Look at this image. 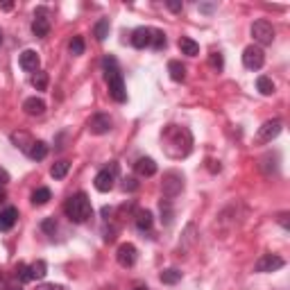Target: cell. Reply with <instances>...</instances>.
<instances>
[{"label": "cell", "mask_w": 290, "mask_h": 290, "mask_svg": "<svg viewBox=\"0 0 290 290\" xmlns=\"http://www.w3.org/2000/svg\"><path fill=\"white\" fill-rule=\"evenodd\" d=\"M161 143H163V152L170 159H184L193 150V134L186 127L168 125L161 132Z\"/></svg>", "instance_id": "6da1fadb"}, {"label": "cell", "mask_w": 290, "mask_h": 290, "mask_svg": "<svg viewBox=\"0 0 290 290\" xmlns=\"http://www.w3.org/2000/svg\"><path fill=\"white\" fill-rule=\"evenodd\" d=\"M64 213L68 215V220L75 222V225L86 222L89 218H91V213H93V206H91L89 195H86V193L70 195V197L66 199V204H64Z\"/></svg>", "instance_id": "7a4b0ae2"}, {"label": "cell", "mask_w": 290, "mask_h": 290, "mask_svg": "<svg viewBox=\"0 0 290 290\" xmlns=\"http://www.w3.org/2000/svg\"><path fill=\"white\" fill-rule=\"evenodd\" d=\"M107 75V86H109V96L116 102H125L127 100V91H125V82H123V73L118 68H111L104 73Z\"/></svg>", "instance_id": "3957f363"}, {"label": "cell", "mask_w": 290, "mask_h": 290, "mask_svg": "<svg viewBox=\"0 0 290 290\" xmlns=\"http://www.w3.org/2000/svg\"><path fill=\"white\" fill-rule=\"evenodd\" d=\"M161 191H163V195H166L168 199L177 197V195L184 191V177H182V172H177V170H168L166 175H163Z\"/></svg>", "instance_id": "277c9868"}, {"label": "cell", "mask_w": 290, "mask_h": 290, "mask_svg": "<svg viewBox=\"0 0 290 290\" xmlns=\"http://www.w3.org/2000/svg\"><path fill=\"white\" fill-rule=\"evenodd\" d=\"M242 64H245V68H249V70H258L265 64L263 48H261V46H247L245 52H242Z\"/></svg>", "instance_id": "5b68a950"}, {"label": "cell", "mask_w": 290, "mask_h": 290, "mask_svg": "<svg viewBox=\"0 0 290 290\" xmlns=\"http://www.w3.org/2000/svg\"><path fill=\"white\" fill-rule=\"evenodd\" d=\"M252 37H254V41L261 43V46H270V43L274 41V27H272V23L256 21L252 25Z\"/></svg>", "instance_id": "8992f818"}, {"label": "cell", "mask_w": 290, "mask_h": 290, "mask_svg": "<svg viewBox=\"0 0 290 290\" xmlns=\"http://www.w3.org/2000/svg\"><path fill=\"white\" fill-rule=\"evenodd\" d=\"M32 32H34V37H39V39L48 37V32H50V21H48V9H46V7H39V9L34 11Z\"/></svg>", "instance_id": "52a82bcc"}, {"label": "cell", "mask_w": 290, "mask_h": 290, "mask_svg": "<svg viewBox=\"0 0 290 290\" xmlns=\"http://www.w3.org/2000/svg\"><path fill=\"white\" fill-rule=\"evenodd\" d=\"M281 127H284V123H281V120H268V123H263L261 127H258L256 143H270L272 139H277V136H279Z\"/></svg>", "instance_id": "ba28073f"}, {"label": "cell", "mask_w": 290, "mask_h": 290, "mask_svg": "<svg viewBox=\"0 0 290 290\" xmlns=\"http://www.w3.org/2000/svg\"><path fill=\"white\" fill-rule=\"evenodd\" d=\"M286 265V261L277 254H263V256L256 261V272H274V270H281Z\"/></svg>", "instance_id": "9c48e42d"}, {"label": "cell", "mask_w": 290, "mask_h": 290, "mask_svg": "<svg viewBox=\"0 0 290 290\" xmlns=\"http://www.w3.org/2000/svg\"><path fill=\"white\" fill-rule=\"evenodd\" d=\"M116 172H118V166L116 163H111V170H100L96 175V188L100 191V193H109L113 188V177H116Z\"/></svg>", "instance_id": "30bf717a"}, {"label": "cell", "mask_w": 290, "mask_h": 290, "mask_svg": "<svg viewBox=\"0 0 290 290\" xmlns=\"http://www.w3.org/2000/svg\"><path fill=\"white\" fill-rule=\"evenodd\" d=\"M136 247L132 245V242H123L118 247V252H116V258H118V263L123 265V268H132V265L136 263Z\"/></svg>", "instance_id": "8fae6325"}, {"label": "cell", "mask_w": 290, "mask_h": 290, "mask_svg": "<svg viewBox=\"0 0 290 290\" xmlns=\"http://www.w3.org/2000/svg\"><path fill=\"white\" fill-rule=\"evenodd\" d=\"M89 129H91V134H107L109 129H111V118H109L107 113H96L91 120H89Z\"/></svg>", "instance_id": "7c38bea8"}, {"label": "cell", "mask_w": 290, "mask_h": 290, "mask_svg": "<svg viewBox=\"0 0 290 290\" xmlns=\"http://www.w3.org/2000/svg\"><path fill=\"white\" fill-rule=\"evenodd\" d=\"M152 43V30L150 27H136L134 32H132V46L139 50L147 48Z\"/></svg>", "instance_id": "4fadbf2b"}, {"label": "cell", "mask_w": 290, "mask_h": 290, "mask_svg": "<svg viewBox=\"0 0 290 290\" xmlns=\"http://www.w3.org/2000/svg\"><path fill=\"white\" fill-rule=\"evenodd\" d=\"M39 64H41V59H39V54L34 52V50H23L21 52V68L23 70H27V73H37Z\"/></svg>", "instance_id": "5bb4252c"}, {"label": "cell", "mask_w": 290, "mask_h": 290, "mask_svg": "<svg viewBox=\"0 0 290 290\" xmlns=\"http://www.w3.org/2000/svg\"><path fill=\"white\" fill-rule=\"evenodd\" d=\"M134 170L136 175H141V177H152L156 172V163L154 159H150V156H141L139 161L134 163Z\"/></svg>", "instance_id": "9a60e30c"}, {"label": "cell", "mask_w": 290, "mask_h": 290, "mask_svg": "<svg viewBox=\"0 0 290 290\" xmlns=\"http://www.w3.org/2000/svg\"><path fill=\"white\" fill-rule=\"evenodd\" d=\"M18 220V209L7 206L5 211H0V231H9Z\"/></svg>", "instance_id": "2e32d148"}, {"label": "cell", "mask_w": 290, "mask_h": 290, "mask_svg": "<svg viewBox=\"0 0 290 290\" xmlns=\"http://www.w3.org/2000/svg\"><path fill=\"white\" fill-rule=\"evenodd\" d=\"M23 109H25L27 116H41L46 111V102H43L41 97H27L25 102H23Z\"/></svg>", "instance_id": "e0dca14e"}, {"label": "cell", "mask_w": 290, "mask_h": 290, "mask_svg": "<svg viewBox=\"0 0 290 290\" xmlns=\"http://www.w3.org/2000/svg\"><path fill=\"white\" fill-rule=\"evenodd\" d=\"M11 143L16 145V147H21L23 152H30V147H32V136L27 134V132H14L11 134Z\"/></svg>", "instance_id": "ac0fdd59"}, {"label": "cell", "mask_w": 290, "mask_h": 290, "mask_svg": "<svg viewBox=\"0 0 290 290\" xmlns=\"http://www.w3.org/2000/svg\"><path fill=\"white\" fill-rule=\"evenodd\" d=\"M168 73H170V80H175V82L186 80V68H184V64L182 61H177V59L168 61Z\"/></svg>", "instance_id": "d6986e66"}, {"label": "cell", "mask_w": 290, "mask_h": 290, "mask_svg": "<svg viewBox=\"0 0 290 290\" xmlns=\"http://www.w3.org/2000/svg\"><path fill=\"white\" fill-rule=\"evenodd\" d=\"M136 227H139L141 231H147L152 227V211H147V209H139L136 211Z\"/></svg>", "instance_id": "ffe728a7"}, {"label": "cell", "mask_w": 290, "mask_h": 290, "mask_svg": "<svg viewBox=\"0 0 290 290\" xmlns=\"http://www.w3.org/2000/svg\"><path fill=\"white\" fill-rule=\"evenodd\" d=\"M27 154H30V159H34V161H41V159H46V154H48V145L43 143V141H34Z\"/></svg>", "instance_id": "44dd1931"}, {"label": "cell", "mask_w": 290, "mask_h": 290, "mask_svg": "<svg viewBox=\"0 0 290 290\" xmlns=\"http://www.w3.org/2000/svg\"><path fill=\"white\" fill-rule=\"evenodd\" d=\"M179 50H182L184 54H188V57H195V54H199V46L193 41V39H188V37L179 39Z\"/></svg>", "instance_id": "7402d4cb"}, {"label": "cell", "mask_w": 290, "mask_h": 290, "mask_svg": "<svg viewBox=\"0 0 290 290\" xmlns=\"http://www.w3.org/2000/svg\"><path fill=\"white\" fill-rule=\"evenodd\" d=\"M48 274V263L46 261H37V263L30 265V279L37 281V279H43Z\"/></svg>", "instance_id": "603a6c76"}, {"label": "cell", "mask_w": 290, "mask_h": 290, "mask_svg": "<svg viewBox=\"0 0 290 290\" xmlns=\"http://www.w3.org/2000/svg\"><path fill=\"white\" fill-rule=\"evenodd\" d=\"M256 89H258V93H261V96H272V93H274V82L270 80V77L261 75L256 80Z\"/></svg>", "instance_id": "cb8c5ba5"}, {"label": "cell", "mask_w": 290, "mask_h": 290, "mask_svg": "<svg viewBox=\"0 0 290 290\" xmlns=\"http://www.w3.org/2000/svg\"><path fill=\"white\" fill-rule=\"evenodd\" d=\"M68 170H70L68 161H57L52 168H50V175H52L54 179H64L66 175H68Z\"/></svg>", "instance_id": "d4e9b609"}, {"label": "cell", "mask_w": 290, "mask_h": 290, "mask_svg": "<svg viewBox=\"0 0 290 290\" xmlns=\"http://www.w3.org/2000/svg\"><path fill=\"white\" fill-rule=\"evenodd\" d=\"M52 197V193H50V188H39V191H34L32 193V202L37 206H43V204H48V199Z\"/></svg>", "instance_id": "484cf974"}, {"label": "cell", "mask_w": 290, "mask_h": 290, "mask_svg": "<svg viewBox=\"0 0 290 290\" xmlns=\"http://www.w3.org/2000/svg\"><path fill=\"white\" fill-rule=\"evenodd\" d=\"M182 279V272H179L177 268H168V270H163L161 272V281L163 284H177V281Z\"/></svg>", "instance_id": "4316f807"}, {"label": "cell", "mask_w": 290, "mask_h": 290, "mask_svg": "<svg viewBox=\"0 0 290 290\" xmlns=\"http://www.w3.org/2000/svg\"><path fill=\"white\" fill-rule=\"evenodd\" d=\"M93 34H96L97 41H104V39L109 37V21H107V18H102V21L96 23V30H93Z\"/></svg>", "instance_id": "83f0119b"}, {"label": "cell", "mask_w": 290, "mask_h": 290, "mask_svg": "<svg viewBox=\"0 0 290 290\" xmlns=\"http://www.w3.org/2000/svg\"><path fill=\"white\" fill-rule=\"evenodd\" d=\"M166 43H168V39H166V34L161 32V30H152V48L154 50H163L166 48Z\"/></svg>", "instance_id": "f1b7e54d"}, {"label": "cell", "mask_w": 290, "mask_h": 290, "mask_svg": "<svg viewBox=\"0 0 290 290\" xmlns=\"http://www.w3.org/2000/svg\"><path fill=\"white\" fill-rule=\"evenodd\" d=\"M32 86L37 91H46V89H48V73L37 70V75H32Z\"/></svg>", "instance_id": "f546056e"}, {"label": "cell", "mask_w": 290, "mask_h": 290, "mask_svg": "<svg viewBox=\"0 0 290 290\" xmlns=\"http://www.w3.org/2000/svg\"><path fill=\"white\" fill-rule=\"evenodd\" d=\"M68 50H70V54H75V57L84 54V39H82V37H73V41H70Z\"/></svg>", "instance_id": "4dcf8cb0"}, {"label": "cell", "mask_w": 290, "mask_h": 290, "mask_svg": "<svg viewBox=\"0 0 290 290\" xmlns=\"http://www.w3.org/2000/svg\"><path fill=\"white\" fill-rule=\"evenodd\" d=\"M16 279L21 281V284L32 281V279H30V265H25V263H18L16 265Z\"/></svg>", "instance_id": "1f68e13d"}, {"label": "cell", "mask_w": 290, "mask_h": 290, "mask_svg": "<svg viewBox=\"0 0 290 290\" xmlns=\"http://www.w3.org/2000/svg\"><path fill=\"white\" fill-rule=\"evenodd\" d=\"M209 66L213 70H222V66H225V59H222L220 52H211L209 54Z\"/></svg>", "instance_id": "d6a6232c"}, {"label": "cell", "mask_w": 290, "mask_h": 290, "mask_svg": "<svg viewBox=\"0 0 290 290\" xmlns=\"http://www.w3.org/2000/svg\"><path fill=\"white\" fill-rule=\"evenodd\" d=\"M159 206H161V222H163V225H170V222H172V209H170V204L161 199V204H159Z\"/></svg>", "instance_id": "836d02e7"}, {"label": "cell", "mask_w": 290, "mask_h": 290, "mask_svg": "<svg viewBox=\"0 0 290 290\" xmlns=\"http://www.w3.org/2000/svg\"><path fill=\"white\" fill-rule=\"evenodd\" d=\"M41 229L46 231V234H54V231H57V222H54V218H46V220L41 222Z\"/></svg>", "instance_id": "e575fe53"}, {"label": "cell", "mask_w": 290, "mask_h": 290, "mask_svg": "<svg viewBox=\"0 0 290 290\" xmlns=\"http://www.w3.org/2000/svg\"><path fill=\"white\" fill-rule=\"evenodd\" d=\"M102 68H104V73H107V70H111V68H118V66H116V59H113L111 54H107V57L102 59Z\"/></svg>", "instance_id": "d590c367"}, {"label": "cell", "mask_w": 290, "mask_h": 290, "mask_svg": "<svg viewBox=\"0 0 290 290\" xmlns=\"http://www.w3.org/2000/svg\"><path fill=\"white\" fill-rule=\"evenodd\" d=\"M123 188H125V191H136V188H139V184H136L134 177H127V179H125V184H123Z\"/></svg>", "instance_id": "8d00e7d4"}, {"label": "cell", "mask_w": 290, "mask_h": 290, "mask_svg": "<svg viewBox=\"0 0 290 290\" xmlns=\"http://www.w3.org/2000/svg\"><path fill=\"white\" fill-rule=\"evenodd\" d=\"M166 5H168V9H170V11H175V14H179V11H182V2H177V0H168V2H166Z\"/></svg>", "instance_id": "74e56055"}, {"label": "cell", "mask_w": 290, "mask_h": 290, "mask_svg": "<svg viewBox=\"0 0 290 290\" xmlns=\"http://www.w3.org/2000/svg\"><path fill=\"white\" fill-rule=\"evenodd\" d=\"M37 290H66V288L59 284H43V286H39Z\"/></svg>", "instance_id": "f35d334b"}, {"label": "cell", "mask_w": 290, "mask_h": 290, "mask_svg": "<svg viewBox=\"0 0 290 290\" xmlns=\"http://www.w3.org/2000/svg\"><path fill=\"white\" fill-rule=\"evenodd\" d=\"M5 184H9V172L5 168H0V188L5 186Z\"/></svg>", "instance_id": "ab89813d"}, {"label": "cell", "mask_w": 290, "mask_h": 290, "mask_svg": "<svg viewBox=\"0 0 290 290\" xmlns=\"http://www.w3.org/2000/svg\"><path fill=\"white\" fill-rule=\"evenodd\" d=\"M206 163H209V170L211 172H220V163H218V161H206Z\"/></svg>", "instance_id": "60d3db41"}, {"label": "cell", "mask_w": 290, "mask_h": 290, "mask_svg": "<svg viewBox=\"0 0 290 290\" xmlns=\"http://www.w3.org/2000/svg\"><path fill=\"white\" fill-rule=\"evenodd\" d=\"M0 290H9V286H7V279H5V274L0 272Z\"/></svg>", "instance_id": "b9f144b4"}, {"label": "cell", "mask_w": 290, "mask_h": 290, "mask_svg": "<svg viewBox=\"0 0 290 290\" xmlns=\"http://www.w3.org/2000/svg\"><path fill=\"white\" fill-rule=\"evenodd\" d=\"M7 199V193H5V188H0V204H2V202H5Z\"/></svg>", "instance_id": "7bdbcfd3"}, {"label": "cell", "mask_w": 290, "mask_h": 290, "mask_svg": "<svg viewBox=\"0 0 290 290\" xmlns=\"http://www.w3.org/2000/svg\"><path fill=\"white\" fill-rule=\"evenodd\" d=\"M199 9H202V11H206V14H209V11H213V5H202V7H199Z\"/></svg>", "instance_id": "ee69618b"}, {"label": "cell", "mask_w": 290, "mask_h": 290, "mask_svg": "<svg viewBox=\"0 0 290 290\" xmlns=\"http://www.w3.org/2000/svg\"><path fill=\"white\" fill-rule=\"evenodd\" d=\"M134 290H147V286H136Z\"/></svg>", "instance_id": "f6af8a7d"}, {"label": "cell", "mask_w": 290, "mask_h": 290, "mask_svg": "<svg viewBox=\"0 0 290 290\" xmlns=\"http://www.w3.org/2000/svg\"><path fill=\"white\" fill-rule=\"evenodd\" d=\"M0 43H2V32H0Z\"/></svg>", "instance_id": "bcb514c9"}, {"label": "cell", "mask_w": 290, "mask_h": 290, "mask_svg": "<svg viewBox=\"0 0 290 290\" xmlns=\"http://www.w3.org/2000/svg\"><path fill=\"white\" fill-rule=\"evenodd\" d=\"M9 290H21V288H9Z\"/></svg>", "instance_id": "7dc6e473"}]
</instances>
